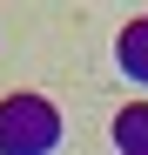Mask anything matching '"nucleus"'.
<instances>
[{
  "mask_svg": "<svg viewBox=\"0 0 148 155\" xmlns=\"http://www.w3.org/2000/svg\"><path fill=\"white\" fill-rule=\"evenodd\" d=\"M61 115L47 94H7L0 101V155H54Z\"/></svg>",
  "mask_w": 148,
  "mask_h": 155,
  "instance_id": "obj_1",
  "label": "nucleus"
},
{
  "mask_svg": "<svg viewBox=\"0 0 148 155\" xmlns=\"http://www.w3.org/2000/svg\"><path fill=\"white\" fill-rule=\"evenodd\" d=\"M121 74H135V81H148V20H135L128 34H121Z\"/></svg>",
  "mask_w": 148,
  "mask_h": 155,
  "instance_id": "obj_2",
  "label": "nucleus"
},
{
  "mask_svg": "<svg viewBox=\"0 0 148 155\" xmlns=\"http://www.w3.org/2000/svg\"><path fill=\"white\" fill-rule=\"evenodd\" d=\"M114 142H121V155H148V108H128L114 121Z\"/></svg>",
  "mask_w": 148,
  "mask_h": 155,
  "instance_id": "obj_3",
  "label": "nucleus"
}]
</instances>
